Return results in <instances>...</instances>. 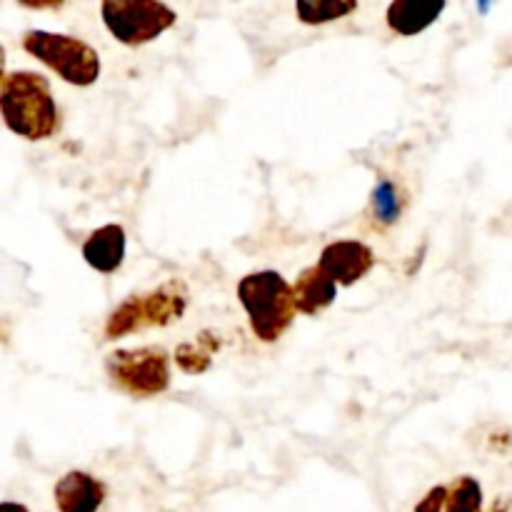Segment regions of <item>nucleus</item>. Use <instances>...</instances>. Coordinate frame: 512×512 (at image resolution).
<instances>
[{
    "label": "nucleus",
    "instance_id": "nucleus-1",
    "mask_svg": "<svg viewBox=\"0 0 512 512\" xmlns=\"http://www.w3.org/2000/svg\"><path fill=\"white\" fill-rule=\"evenodd\" d=\"M0 108L8 130L25 140H45L58 128V108L48 80L33 70L3 73Z\"/></svg>",
    "mask_w": 512,
    "mask_h": 512
},
{
    "label": "nucleus",
    "instance_id": "nucleus-2",
    "mask_svg": "<svg viewBox=\"0 0 512 512\" xmlns=\"http://www.w3.org/2000/svg\"><path fill=\"white\" fill-rule=\"evenodd\" d=\"M238 300L248 313L255 338L263 343L280 340L298 313L293 288L275 270L245 275L238 283Z\"/></svg>",
    "mask_w": 512,
    "mask_h": 512
},
{
    "label": "nucleus",
    "instance_id": "nucleus-12",
    "mask_svg": "<svg viewBox=\"0 0 512 512\" xmlns=\"http://www.w3.org/2000/svg\"><path fill=\"white\" fill-rule=\"evenodd\" d=\"M220 350V338L213 330H205L198 338L188 340V343L178 345L175 350V363L183 373L188 375H200L210 368L213 363V355Z\"/></svg>",
    "mask_w": 512,
    "mask_h": 512
},
{
    "label": "nucleus",
    "instance_id": "nucleus-6",
    "mask_svg": "<svg viewBox=\"0 0 512 512\" xmlns=\"http://www.w3.org/2000/svg\"><path fill=\"white\" fill-rule=\"evenodd\" d=\"M108 378L133 398H150L168 390L170 368L168 355L160 348L115 350L105 360Z\"/></svg>",
    "mask_w": 512,
    "mask_h": 512
},
{
    "label": "nucleus",
    "instance_id": "nucleus-7",
    "mask_svg": "<svg viewBox=\"0 0 512 512\" xmlns=\"http://www.w3.org/2000/svg\"><path fill=\"white\" fill-rule=\"evenodd\" d=\"M375 265L373 250L360 240H335L328 248L320 253L318 268L333 280L335 285H350L358 283L360 278L370 273Z\"/></svg>",
    "mask_w": 512,
    "mask_h": 512
},
{
    "label": "nucleus",
    "instance_id": "nucleus-5",
    "mask_svg": "<svg viewBox=\"0 0 512 512\" xmlns=\"http://www.w3.org/2000/svg\"><path fill=\"white\" fill-rule=\"evenodd\" d=\"M100 13L110 35L130 48L150 43L173 28L178 20L173 8L155 0H105Z\"/></svg>",
    "mask_w": 512,
    "mask_h": 512
},
{
    "label": "nucleus",
    "instance_id": "nucleus-4",
    "mask_svg": "<svg viewBox=\"0 0 512 512\" xmlns=\"http://www.w3.org/2000/svg\"><path fill=\"white\" fill-rule=\"evenodd\" d=\"M185 308H188L185 285L178 283V280H170V283L153 290V293L133 295L123 305H118L115 313L108 318L105 335L110 340H118L123 335L135 333V330L170 325L185 313Z\"/></svg>",
    "mask_w": 512,
    "mask_h": 512
},
{
    "label": "nucleus",
    "instance_id": "nucleus-13",
    "mask_svg": "<svg viewBox=\"0 0 512 512\" xmlns=\"http://www.w3.org/2000/svg\"><path fill=\"white\" fill-rule=\"evenodd\" d=\"M353 10H358V3L353 0H298L295 13L305 25H323L333 20L345 18Z\"/></svg>",
    "mask_w": 512,
    "mask_h": 512
},
{
    "label": "nucleus",
    "instance_id": "nucleus-8",
    "mask_svg": "<svg viewBox=\"0 0 512 512\" xmlns=\"http://www.w3.org/2000/svg\"><path fill=\"white\" fill-rule=\"evenodd\" d=\"M55 508L60 512H98L105 500V485L80 470H70L53 488Z\"/></svg>",
    "mask_w": 512,
    "mask_h": 512
},
{
    "label": "nucleus",
    "instance_id": "nucleus-15",
    "mask_svg": "<svg viewBox=\"0 0 512 512\" xmlns=\"http://www.w3.org/2000/svg\"><path fill=\"white\" fill-rule=\"evenodd\" d=\"M373 210L375 218L383 225H393L403 213V200H400L398 188L390 180H380L373 190Z\"/></svg>",
    "mask_w": 512,
    "mask_h": 512
},
{
    "label": "nucleus",
    "instance_id": "nucleus-11",
    "mask_svg": "<svg viewBox=\"0 0 512 512\" xmlns=\"http://www.w3.org/2000/svg\"><path fill=\"white\" fill-rule=\"evenodd\" d=\"M293 295H295V305H298L300 313L305 315H318L320 310L330 308L338 295V285L318 268H305L303 273L298 275L293 285Z\"/></svg>",
    "mask_w": 512,
    "mask_h": 512
},
{
    "label": "nucleus",
    "instance_id": "nucleus-16",
    "mask_svg": "<svg viewBox=\"0 0 512 512\" xmlns=\"http://www.w3.org/2000/svg\"><path fill=\"white\" fill-rule=\"evenodd\" d=\"M445 505H448V488H445V485H438V488L430 490V493L415 505L413 512H443Z\"/></svg>",
    "mask_w": 512,
    "mask_h": 512
},
{
    "label": "nucleus",
    "instance_id": "nucleus-14",
    "mask_svg": "<svg viewBox=\"0 0 512 512\" xmlns=\"http://www.w3.org/2000/svg\"><path fill=\"white\" fill-rule=\"evenodd\" d=\"M448 512H483V488L475 478L463 475L448 488Z\"/></svg>",
    "mask_w": 512,
    "mask_h": 512
},
{
    "label": "nucleus",
    "instance_id": "nucleus-9",
    "mask_svg": "<svg viewBox=\"0 0 512 512\" xmlns=\"http://www.w3.org/2000/svg\"><path fill=\"white\" fill-rule=\"evenodd\" d=\"M83 258L98 273H115L125 258V230L120 225H103L83 243Z\"/></svg>",
    "mask_w": 512,
    "mask_h": 512
},
{
    "label": "nucleus",
    "instance_id": "nucleus-10",
    "mask_svg": "<svg viewBox=\"0 0 512 512\" xmlns=\"http://www.w3.org/2000/svg\"><path fill=\"white\" fill-rule=\"evenodd\" d=\"M443 0H395L388 8V25L400 35H418L443 15Z\"/></svg>",
    "mask_w": 512,
    "mask_h": 512
},
{
    "label": "nucleus",
    "instance_id": "nucleus-3",
    "mask_svg": "<svg viewBox=\"0 0 512 512\" xmlns=\"http://www.w3.org/2000/svg\"><path fill=\"white\" fill-rule=\"evenodd\" d=\"M23 48L40 63L48 65L53 73H58L65 83L78 85V88H88L100 75L98 53L73 35L30 30L23 38Z\"/></svg>",
    "mask_w": 512,
    "mask_h": 512
},
{
    "label": "nucleus",
    "instance_id": "nucleus-17",
    "mask_svg": "<svg viewBox=\"0 0 512 512\" xmlns=\"http://www.w3.org/2000/svg\"><path fill=\"white\" fill-rule=\"evenodd\" d=\"M0 512H28V508H25V505H20V503H3L0 505Z\"/></svg>",
    "mask_w": 512,
    "mask_h": 512
}]
</instances>
